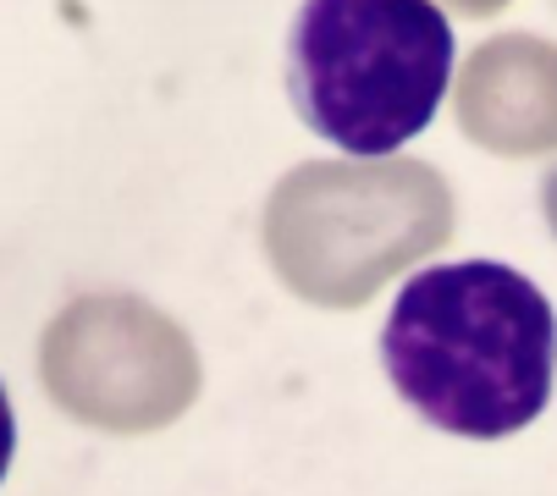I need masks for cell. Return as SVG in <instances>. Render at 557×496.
Wrapping results in <instances>:
<instances>
[{
  "instance_id": "cell-1",
  "label": "cell",
  "mask_w": 557,
  "mask_h": 496,
  "mask_svg": "<svg viewBox=\"0 0 557 496\" xmlns=\"http://www.w3.org/2000/svg\"><path fill=\"white\" fill-rule=\"evenodd\" d=\"M381 364L425 425L497 442L524 431L552 397L557 314L513 265H436L397 293Z\"/></svg>"
},
{
  "instance_id": "cell-2",
  "label": "cell",
  "mask_w": 557,
  "mask_h": 496,
  "mask_svg": "<svg viewBox=\"0 0 557 496\" xmlns=\"http://www.w3.org/2000/svg\"><path fill=\"white\" fill-rule=\"evenodd\" d=\"M453 237V188L425 160H309L265 199L276 276L321 309H359Z\"/></svg>"
},
{
  "instance_id": "cell-3",
  "label": "cell",
  "mask_w": 557,
  "mask_h": 496,
  "mask_svg": "<svg viewBox=\"0 0 557 496\" xmlns=\"http://www.w3.org/2000/svg\"><path fill=\"white\" fill-rule=\"evenodd\" d=\"M453 77L436 0H304L287 39V95L309 133L348 154H392L431 127Z\"/></svg>"
},
{
  "instance_id": "cell-4",
  "label": "cell",
  "mask_w": 557,
  "mask_h": 496,
  "mask_svg": "<svg viewBox=\"0 0 557 496\" xmlns=\"http://www.w3.org/2000/svg\"><path fill=\"white\" fill-rule=\"evenodd\" d=\"M39 375L61 413L111 436L177 425L205 381L188 331L133 293L72 298L45 325Z\"/></svg>"
},
{
  "instance_id": "cell-5",
  "label": "cell",
  "mask_w": 557,
  "mask_h": 496,
  "mask_svg": "<svg viewBox=\"0 0 557 496\" xmlns=\"http://www.w3.org/2000/svg\"><path fill=\"white\" fill-rule=\"evenodd\" d=\"M458 127L503 160L557 149V45L535 34L486 39L458 72Z\"/></svg>"
},
{
  "instance_id": "cell-6",
  "label": "cell",
  "mask_w": 557,
  "mask_h": 496,
  "mask_svg": "<svg viewBox=\"0 0 557 496\" xmlns=\"http://www.w3.org/2000/svg\"><path fill=\"white\" fill-rule=\"evenodd\" d=\"M12 452H17V420H12L7 386H0V480H7V469H12Z\"/></svg>"
},
{
  "instance_id": "cell-7",
  "label": "cell",
  "mask_w": 557,
  "mask_h": 496,
  "mask_svg": "<svg viewBox=\"0 0 557 496\" xmlns=\"http://www.w3.org/2000/svg\"><path fill=\"white\" fill-rule=\"evenodd\" d=\"M541 210H546V226L557 232V165H552L546 183H541Z\"/></svg>"
},
{
  "instance_id": "cell-8",
  "label": "cell",
  "mask_w": 557,
  "mask_h": 496,
  "mask_svg": "<svg viewBox=\"0 0 557 496\" xmlns=\"http://www.w3.org/2000/svg\"><path fill=\"white\" fill-rule=\"evenodd\" d=\"M447 7H458V12H469V17H492V12L508 7V0H447Z\"/></svg>"
}]
</instances>
